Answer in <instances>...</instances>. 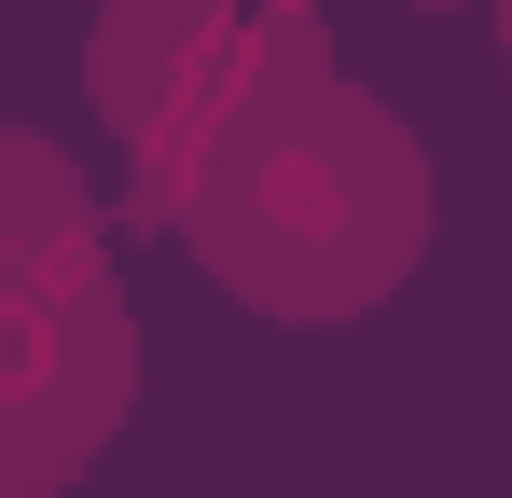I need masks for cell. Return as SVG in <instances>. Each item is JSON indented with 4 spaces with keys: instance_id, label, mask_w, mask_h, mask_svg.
<instances>
[{
    "instance_id": "obj_1",
    "label": "cell",
    "mask_w": 512,
    "mask_h": 498,
    "mask_svg": "<svg viewBox=\"0 0 512 498\" xmlns=\"http://www.w3.org/2000/svg\"><path fill=\"white\" fill-rule=\"evenodd\" d=\"M180 249L194 277L263 332H346L416 291L429 236H443V166L429 139L374 97V83H305L277 97L236 153L180 194Z\"/></svg>"
},
{
    "instance_id": "obj_2",
    "label": "cell",
    "mask_w": 512,
    "mask_h": 498,
    "mask_svg": "<svg viewBox=\"0 0 512 498\" xmlns=\"http://www.w3.org/2000/svg\"><path fill=\"white\" fill-rule=\"evenodd\" d=\"M139 415V291L111 263L84 153L0 194V498H70Z\"/></svg>"
},
{
    "instance_id": "obj_3",
    "label": "cell",
    "mask_w": 512,
    "mask_h": 498,
    "mask_svg": "<svg viewBox=\"0 0 512 498\" xmlns=\"http://www.w3.org/2000/svg\"><path fill=\"white\" fill-rule=\"evenodd\" d=\"M305 83H333V0H97L84 97L125 153V222L167 236L180 194Z\"/></svg>"
},
{
    "instance_id": "obj_4",
    "label": "cell",
    "mask_w": 512,
    "mask_h": 498,
    "mask_svg": "<svg viewBox=\"0 0 512 498\" xmlns=\"http://www.w3.org/2000/svg\"><path fill=\"white\" fill-rule=\"evenodd\" d=\"M56 153V139H42V125H14V111H0V194H14V180H28V166Z\"/></svg>"
},
{
    "instance_id": "obj_5",
    "label": "cell",
    "mask_w": 512,
    "mask_h": 498,
    "mask_svg": "<svg viewBox=\"0 0 512 498\" xmlns=\"http://www.w3.org/2000/svg\"><path fill=\"white\" fill-rule=\"evenodd\" d=\"M485 28H499V83H512V0H485Z\"/></svg>"
},
{
    "instance_id": "obj_6",
    "label": "cell",
    "mask_w": 512,
    "mask_h": 498,
    "mask_svg": "<svg viewBox=\"0 0 512 498\" xmlns=\"http://www.w3.org/2000/svg\"><path fill=\"white\" fill-rule=\"evenodd\" d=\"M416 14H443V0H416Z\"/></svg>"
}]
</instances>
